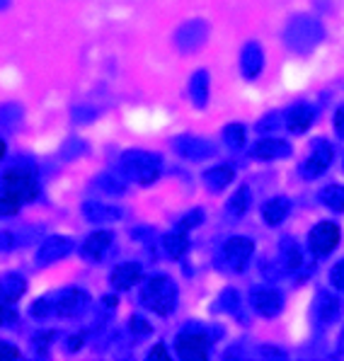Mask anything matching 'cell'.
Returning a JSON list of instances; mask_svg holds the SVG:
<instances>
[{
    "mask_svg": "<svg viewBox=\"0 0 344 361\" xmlns=\"http://www.w3.org/2000/svg\"><path fill=\"white\" fill-rule=\"evenodd\" d=\"M207 35H209L207 22H204V20H192V22H187L180 32H177V47H180L182 51H197L199 47H204Z\"/></svg>",
    "mask_w": 344,
    "mask_h": 361,
    "instance_id": "7c38bea8",
    "label": "cell"
},
{
    "mask_svg": "<svg viewBox=\"0 0 344 361\" xmlns=\"http://www.w3.org/2000/svg\"><path fill=\"white\" fill-rule=\"evenodd\" d=\"M22 207V202L18 197H13V194H8L5 192L3 197H0V216H13V214H18Z\"/></svg>",
    "mask_w": 344,
    "mask_h": 361,
    "instance_id": "4dcf8cb0",
    "label": "cell"
},
{
    "mask_svg": "<svg viewBox=\"0 0 344 361\" xmlns=\"http://www.w3.org/2000/svg\"><path fill=\"white\" fill-rule=\"evenodd\" d=\"M250 202H252V194H250L247 187H240L233 197L228 199V214L231 219H242L250 209Z\"/></svg>",
    "mask_w": 344,
    "mask_h": 361,
    "instance_id": "484cf974",
    "label": "cell"
},
{
    "mask_svg": "<svg viewBox=\"0 0 344 361\" xmlns=\"http://www.w3.org/2000/svg\"><path fill=\"white\" fill-rule=\"evenodd\" d=\"M313 121H315V107H310V104H306V102L293 104V107L284 114V124L291 133L308 131Z\"/></svg>",
    "mask_w": 344,
    "mask_h": 361,
    "instance_id": "e0dca14e",
    "label": "cell"
},
{
    "mask_svg": "<svg viewBox=\"0 0 344 361\" xmlns=\"http://www.w3.org/2000/svg\"><path fill=\"white\" fill-rule=\"evenodd\" d=\"M141 301L155 315H170L177 305V286L170 276H153L141 293Z\"/></svg>",
    "mask_w": 344,
    "mask_h": 361,
    "instance_id": "7a4b0ae2",
    "label": "cell"
},
{
    "mask_svg": "<svg viewBox=\"0 0 344 361\" xmlns=\"http://www.w3.org/2000/svg\"><path fill=\"white\" fill-rule=\"evenodd\" d=\"M342 240V231L332 221H320L308 233V247L315 257H327Z\"/></svg>",
    "mask_w": 344,
    "mask_h": 361,
    "instance_id": "277c9868",
    "label": "cell"
},
{
    "mask_svg": "<svg viewBox=\"0 0 344 361\" xmlns=\"http://www.w3.org/2000/svg\"><path fill=\"white\" fill-rule=\"evenodd\" d=\"M209 337L204 332H182L175 342V349L180 354V359L187 361H202L209 357Z\"/></svg>",
    "mask_w": 344,
    "mask_h": 361,
    "instance_id": "52a82bcc",
    "label": "cell"
},
{
    "mask_svg": "<svg viewBox=\"0 0 344 361\" xmlns=\"http://www.w3.org/2000/svg\"><path fill=\"white\" fill-rule=\"evenodd\" d=\"M27 281L20 274H8L0 279V301L3 303H15L25 296Z\"/></svg>",
    "mask_w": 344,
    "mask_h": 361,
    "instance_id": "44dd1931",
    "label": "cell"
},
{
    "mask_svg": "<svg viewBox=\"0 0 344 361\" xmlns=\"http://www.w3.org/2000/svg\"><path fill=\"white\" fill-rule=\"evenodd\" d=\"M332 155H335V151H332V146L327 141L315 143L310 155L303 160L301 168H298L303 180H318L320 175H325L327 168H330V163H332Z\"/></svg>",
    "mask_w": 344,
    "mask_h": 361,
    "instance_id": "8992f818",
    "label": "cell"
},
{
    "mask_svg": "<svg viewBox=\"0 0 344 361\" xmlns=\"http://www.w3.org/2000/svg\"><path fill=\"white\" fill-rule=\"evenodd\" d=\"M10 245H13V238H10L8 233H0V250H5Z\"/></svg>",
    "mask_w": 344,
    "mask_h": 361,
    "instance_id": "b9f144b4",
    "label": "cell"
},
{
    "mask_svg": "<svg viewBox=\"0 0 344 361\" xmlns=\"http://www.w3.org/2000/svg\"><path fill=\"white\" fill-rule=\"evenodd\" d=\"M252 252H254V245L250 238H231L223 245V250H221V264L228 271L240 274V271H245L250 259H252Z\"/></svg>",
    "mask_w": 344,
    "mask_h": 361,
    "instance_id": "5b68a950",
    "label": "cell"
},
{
    "mask_svg": "<svg viewBox=\"0 0 344 361\" xmlns=\"http://www.w3.org/2000/svg\"><path fill=\"white\" fill-rule=\"evenodd\" d=\"M202 221H204V211L202 209H194V211H190V214H185V219L177 224V231H180V233H190L192 228H197Z\"/></svg>",
    "mask_w": 344,
    "mask_h": 361,
    "instance_id": "f546056e",
    "label": "cell"
},
{
    "mask_svg": "<svg viewBox=\"0 0 344 361\" xmlns=\"http://www.w3.org/2000/svg\"><path fill=\"white\" fill-rule=\"evenodd\" d=\"M320 202H323L330 211H335V214H342L344 211V187L327 185L325 190L320 192Z\"/></svg>",
    "mask_w": 344,
    "mask_h": 361,
    "instance_id": "4316f807",
    "label": "cell"
},
{
    "mask_svg": "<svg viewBox=\"0 0 344 361\" xmlns=\"http://www.w3.org/2000/svg\"><path fill=\"white\" fill-rule=\"evenodd\" d=\"M219 305L226 310V313H235L238 305H240V298H238V293L233 291V288H226V291L221 293V298H219Z\"/></svg>",
    "mask_w": 344,
    "mask_h": 361,
    "instance_id": "1f68e13d",
    "label": "cell"
},
{
    "mask_svg": "<svg viewBox=\"0 0 344 361\" xmlns=\"http://www.w3.org/2000/svg\"><path fill=\"white\" fill-rule=\"evenodd\" d=\"M281 262H284L288 271H298L303 267V250L296 240H291V238L281 240Z\"/></svg>",
    "mask_w": 344,
    "mask_h": 361,
    "instance_id": "d4e9b609",
    "label": "cell"
},
{
    "mask_svg": "<svg viewBox=\"0 0 344 361\" xmlns=\"http://www.w3.org/2000/svg\"><path fill=\"white\" fill-rule=\"evenodd\" d=\"M5 192L18 197L22 204L37 197V180L30 170H8L5 175Z\"/></svg>",
    "mask_w": 344,
    "mask_h": 361,
    "instance_id": "9c48e42d",
    "label": "cell"
},
{
    "mask_svg": "<svg viewBox=\"0 0 344 361\" xmlns=\"http://www.w3.org/2000/svg\"><path fill=\"white\" fill-rule=\"evenodd\" d=\"M121 170L129 180L138 182V185H151L160 177L163 160L153 153H126L124 160H121Z\"/></svg>",
    "mask_w": 344,
    "mask_h": 361,
    "instance_id": "3957f363",
    "label": "cell"
},
{
    "mask_svg": "<svg viewBox=\"0 0 344 361\" xmlns=\"http://www.w3.org/2000/svg\"><path fill=\"white\" fill-rule=\"evenodd\" d=\"M330 281H332V286H335L337 291H344V259H342V262H337L335 267H332Z\"/></svg>",
    "mask_w": 344,
    "mask_h": 361,
    "instance_id": "e575fe53",
    "label": "cell"
},
{
    "mask_svg": "<svg viewBox=\"0 0 344 361\" xmlns=\"http://www.w3.org/2000/svg\"><path fill=\"white\" fill-rule=\"evenodd\" d=\"M87 301H90V296L82 288H66L54 301V310H59V315H63V318H75L87 308Z\"/></svg>",
    "mask_w": 344,
    "mask_h": 361,
    "instance_id": "8fae6325",
    "label": "cell"
},
{
    "mask_svg": "<svg viewBox=\"0 0 344 361\" xmlns=\"http://www.w3.org/2000/svg\"><path fill=\"white\" fill-rule=\"evenodd\" d=\"M175 151L182 155V158H190V160H204V158H211L216 151L209 141L204 138H197V136H180L175 138Z\"/></svg>",
    "mask_w": 344,
    "mask_h": 361,
    "instance_id": "9a60e30c",
    "label": "cell"
},
{
    "mask_svg": "<svg viewBox=\"0 0 344 361\" xmlns=\"http://www.w3.org/2000/svg\"><path fill=\"white\" fill-rule=\"evenodd\" d=\"M250 305L254 308V313L262 315V318H276L284 308V298L276 288H252L250 291Z\"/></svg>",
    "mask_w": 344,
    "mask_h": 361,
    "instance_id": "ba28073f",
    "label": "cell"
},
{
    "mask_svg": "<svg viewBox=\"0 0 344 361\" xmlns=\"http://www.w3.org/2000/svg\"><path fill=\"white\" fill-rule=\"evenodd\" d=\"M109 281H112V286L116 288V291H126V288L136 286L138 281H141V264H136V262L119 264L112 271Z\"/></svg>",
    "mask_w": 344,
    "mask_h": 361,
    "instance_id": "d6986e66",
    "label": "cell"
},
{
    "mask_svg": "<svg viewBox=\"0 0 344 361\" xmlns=\"http://www.w3.org/2000/svg\"><path fill=\"white\" fill-rule=\"evenodd\" d=\"M5 155V143H3V138H0V158Z\"/></svg>",
    "mask_w": 344,
    "mask_h": 361,
    "instance_id": "ee69618b",
    "label": "cell"
},
{
    "mask_svg": "<svg viewBox=\"0 0 344 361\" xmlns=\"http://www.w3.org/2000/svg\"><path fill=\"white\" fill-rule=\"evenodd\" d=\"M18 357H20V352L15 344H8V342L0 340V359H18Z\"/></svg>",
    "mask_w": 344,
    "mask_h": 361,
    "instance_id": "74e56055",
    "label": "cell"
},
{
    "mask_svg": "<svg viewBox=\"0 0 344 361\" xmlns=\"http://www.w3.org/2000/svg\"><path fill=\"white\" fill-rule=\"evenodd\" d=\"M315 318L320 320L323 325H332L342 318L344 313V301L337 296L335 291H327V288H320V293L315 296Z\"/></svg>",
    "mask_w": 344,
    "mask_h": 361,
    "instance_id": "30bf717a",
    "label": "cell"
},
{
    "mask_svg": "<svg viewBox=\"0 0 344 361\" xmlns=\"http://www.w3.org/2000/svg\"><path fill=\"white\" fill-rule=\"evenodd\" d=\"M325 30L320 25V20L310 18V15H298L286 25L284 30V42L291 51L296 54H310L323 44Z\"/></svg>",
    "mask_w": 344,
    "mask_h": 361,
    "instance_id": "6da1fadb",
    "label": "cell"
},
{
    "mask_svg": "<svg viewBox=\"0 0 344 361\" xmlns=\"http://www.w3.org/2000/svg\"><path fill=\"white\" fill-rule=\"evenodd\" d=\"M187 250H190V240H187V233H168V235H163V252L168 255L170 259H180L187 255Z\"/></svg>",
    "mask_w": 344,
    "mask_h": 361,
    "instance_id": "603a6c76",
    "label": "cell"
},
{
    "mask_svg": "<svg viewBox=\"0 0 344 361\" xmlns=\"http://www.w3.org/2000/svg\"><path fill=\"white\" fill-rule=\"evenodd\" d=\"M264 68V51L257 42H247L245 49L240 54V71H242V78L247 80H254Z\"/></svg>",
    "mask_w": 344,
    "mask_h": 361,
    "instance_id": "2e32d148",
    "label": "cell"
},
{
    "mask_svg": "<svg viewBox=\"0 0 344 361\" xmlns=\"http://www.w3.org/2000/svg\"><path fill=\"white\" fill-rule=\"evenodd\" d=\"M85 209L97 211V214H85L90 221H114V219H119V209L104 207V204H87Z\"/></svg>",
    "mask_w": 344,
    "mask_h": 361,
    "instance_id": "f1b7e54d",
    "label": "cell"
},
{
    "mask_svg": "<svg viewBox=\"0 0 344 361\" xmlns=\"http://www.w3.org/2000/svg\"><path fill=\"white\" fill-rule=\"evenodd\" d=\"M148 359H151V361H165V359H168V349H165V344H155L151 352H148Z\"/></svg>",
    "mask_w": 344,
    "mask_h": 361,
    "instance_id": "f35d334b",
    "label": "cell"
},
{
    "mask_svg": "<svg viewBox=\"0 0 344 361\" xmlns=\"http://www.w3.org/2000/svg\"><path fill=\"white\" fill-rule=\"evenodd\" d=\"M223 141H226V146L233 148V151L242 148V146H245V126H242V124H228L223 129Z\"/></svg>",
    "mask_w": 344,
    "mask_h": 361,
    "instance_id": "83f0119b",
    "label": "cell"
},
{
    "mask_svg": "<svg viewBox=\"0 0 344 361\" xmlns=\"http://www.w3.org/2000/svg\"><path fill=\"white\" fill-rule=\"evenodd\" d=\"M259 354H262V357H274V359H284L286 357V354L281 352V349H276V347H262V352H259Z\"/></svg>",
    "mask_w": 344,
    "mask_h": 361,
    "instance_id": "ab89813d",
    "label": "cell"
},
{
    "mask_svg": "<svg viewBox=\"0 0 344 361\" xmlns=\"http://www.w3.org/2000/svg\"><path fill=\"white\" fill-rule=\"evenodd\" d=\"M291 155V143L284 141V138H259L252 146V158L257 160H279V158H288Z\"/></svg>",
    "mask_w": 344,
    "mask_h": 361,
    "instance_id": "4fadbf2b",
    "label": "cell"
},
{
    "mask_svg": "<svg viewBox=\"0 0 344 361\" xmlns=\"http://www.w3.org/2000/svg\"><path fill=\"white\" fill-rule=\"evenodd\" d=\"M73 250V243L68 240V238H61V235H51L47 243H44L42 247H39V252H37V262L42 264V267H47V264H54V262H59V259H63L66 255Z\"/></svg>",
    "mask_w": 344,
    "mask_h": 361,
    "instance_id": "5bb4252c",
    "label": "cell"
},
{
    "mask_svg": "<svg viewBox=\"0 0 344 361\" xmlns=\"http://www.w3.org/2000/svg\"><path fill=\"white\" fill-rule=\"evenodd\" d=\"M335 129L340 136H344V109H337V114H335Z\"/></svg>",
    "mask_w": 344,
    "mask_h": 361,
    "instance_id": "60d3db41",
    "label": "cell"
},
{
    "mask_svg": "<svg viewBox=\"0 0 344 361\" xmlns=\"http://www.w3.org/2000/svg\"><path fill=\"white\" fill-rule=\"evenodd\" d=\"M279 124H281V116L279 114H269V116H264V119L257 124V131L259 133H269V131H274Z\"/></svg>",
    "mask_w": 344,
    "mask_h": 361,
    "instance_id": "d590c367",
    "label": "cell"
},
{
    "mask_svg": "<svg viewBox=\"0 0 344 361\" xmlns=\"http://www.w3.org/2000/svg\"><path fill=\"white\" fill-rule=\"evenodd\" d=\"M54 313V301L51 298H39V301H35V305H32V315L35 318H49V315Z\"/></svg>",
    "mask_w": 344,
    "mask_h": 361,
    "instance_id": "d6a6232c",
    "label": "cell"
},
{
    "mask_svg": "<svg viewBox=\"0 0 344 361\" xmlns=\"http://www.w3.org/2000/svg\"><path fill=\"white\" fill-rule=\"evenodd\" d=\"M233 177H235L233 168H228V165H216V168H211L209 172H204V185H207L211 192H223L233 182Z\"/></svg>",
    "mask_w": 344,
    "mask_h": 361,
    "instance_id": "7402d4cb",
    "label": "cell"
},
{
    "mask_svg": "<svg viewBox=\"0 0 344 361\" xmlns=\"http://www.w3.org/2000/svg\"><path fill=\"white\" fill-rule=\"evenodd\" d=\"M190 95H192V102L197 104L199 109L207 107L209 102V73L207 71H197L190 80Z\"/></svg>",
    "mask_w": 344,
    "mask_h": 361,
    "instance_id": "cb8c5ba5",
    "label": "cell"
},
{
    "mask_svg": "<svg viewBox=\"0 0 344 361\" xmlns=\"http://www.w3.org/2000/svg\"><path fill=\"white\" fill-rule=\"evenodd\" d=\"M15 320H18V313L10 308V303L0 305V325H10V323H15Z\"/></svg>",
    "mask_w": 344,
    "mask_h": 361,
    "instance_id": "8d00e7d4",
    "label": "cell"
},
{
    "mask_svg": "<svg viewBox=\"0 0 344 361\" xmlns=\"http://www.w3.org/2000/svg\"><path fill=\"white\" fill-rule=\"evenodd\" d=\"M112 240H114V235L109 231H95L92 235H87L85 245H82V255H85L87 259H92V262H97V259H102L104 255H107V250L112 247Z\"/></svg>",
    "mask_w": 344,
    "mask_h": 361,
    "instance_id": "ac0fdd59",
    "label": "cell"
},
{
    "mask_svg": "<svg viewBox=\"0 0 344 361\" xmlns=\"http://www.w3.org/2000/svg\"><path fill=\"white\" fill-rule=\"evenodd\" d=\"M337 347H340V352L344 354V330H342V335H340V340H337Z\"/></svg>",
    "mask_w": 344,
    "mask_h": 361,
    "instance_id": "7bdbcfd3",
    "label": "cell"
},
{
    "mask_svg": "<svg viewBox=\"0 0 344 361\" xmlns=\"http://www.w3.org/2000/svg\"><path fill=\"white\" fill-rule=\"evenodd\" d=\"M291 214V202L286 197H274L262 207V219L267 226H279L286 221V216Z\"/></svg>",
    "mask_w": 344,
    "mask_h": 361,
    "instance_id": "ffe728a7",
    "label": "cell"
},
{
    "mask_svg": "<svg viewBox=\"0 0 344 361\" xmlns=\"http://www.w3.org/2000/svg\"><path fill=\"white\" fill-rule=\"evenodd\" d=\"M129 327H131V332H134L136 337H146V335H151V323H146V320L138 318V315H134V318H131Z\"/></svg>",
    "mask_w": 344,
    "mask_h": 361,
    "instance_id": "836d02e7",
    "label": "cell"
}]
</instances>
